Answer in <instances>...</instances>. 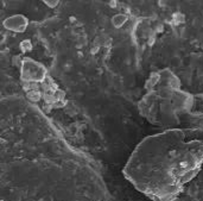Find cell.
Instances as JSON below:
<instances>
[{"instance_id": "obj_1", "label": "cell", "mask_w": 203, "mask_h": 201, "mask_svg": "<svg viewBox=\"0 0 203 201\" xmlns=\"http://www.w3.org/2000/svg\"><path fill=\"white\" fill-rule=\"evenodd\" d=\"M203 163V143L179 130L145 138L133 151L124 174L154 201H172Z\"/></svg>"}]
</instances>
